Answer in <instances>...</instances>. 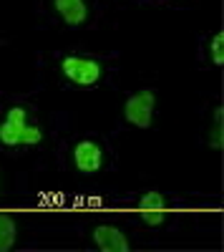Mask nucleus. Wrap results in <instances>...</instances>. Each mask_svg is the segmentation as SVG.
<instances>
[{
  "label": "nucleus",
  "instance_id": "obj_9",
  "mask_svg": "<svg viewBox=\"0 0 224 252\" xmlns=\"http://www.w3.org/2000/svg\"><path fill=\"white\" fill-rule=\"evenodd\" d=\"M209 56H212V63H214V66H222V63H224V33H222V31L212 38V43H209Z\"/></svg>",
  "mask_w": 224,
  "mask_h": 252
},
{
  "label": "nucleus",
  "instance_id": "obj_2",
  "mask_svg": "<svg viewBox=\"0 0 224 252\" xmlns=\"http://www.w3.org/2000/svg\"><path fill=\"white\" fill-rule=\"evenodd\" d=\"M154 106H156V96L149 89H141L136 94H131L126 98L124 106V119L131 126H139V129H149L151 119H154Z\"/></svg>",
  "mask_w": 224,
  "mask_h": 252
},
{
  "label": "nucleus",
  "instance_id": "obj_10",
  "mask_svg": "<svg viewBox=\"0 0 224 252\" xmlns=\"http://www.w3.org/2000/svg\"><path fill=\"white\" fill-rule=\"evenodd\" d=\"M43 141V131H40V126L35 124H26V129L23 134H20V144H26V146H35Z\"/></svg>",
  "mask_w": 224,
  "mask_h": 252
},
{
  "label": "nucleus",
  "instance_id": "obj_11",
  "mask_svg": "<svg viewBox=\"0 0 224 252\" xmlns=\"http://www.w3.org/2000/svg\"><path fill=\"white\" fill-rule=\"evenodd\" d=\"M222 106H217L214 111V131H209V144L214 149H222Z\"/></svg>",
  "mask_w": 224,
  "mask_h": 252
},
{
  "label": "nucleus",
  "instance_id": "obj_5",
  "mask_svg": "<svg viewBox=\"0 0 224 252\" xmlns=\"http://www.w3.org/2000/svg\"><path fill=\"white\" fill-rule=\"evenodd\" d=\"M139 212L149 227H159L167 222V199L159 192H146L139 199Z\"/></svg>",
  "mask_w": 224,
  "mask_h": 252
},
{
  "label": "nucleus",
  "instance_id": "obj_4",
  "mask_svg": "<svg viewBox=\"0 0 224 252\" xmlns=\"http://www.w3.org/2000/svg\"><path fill=\"white\" fill-rule=\"evenodd\" d=\"M28 124V116H26V109L20 106H13L8 114H5V121L0 124V144L3 146H18L20 144V134H23Z\"/></svg>",
  "mask_w": 224,
  "mask_h": 252
},
{
  "label": "nucleus",
  "instance_id": "obj_1",
  "mask_svg": "<svg viewBox=\"0 0 224 252\" xmlns=\"http://www.w3.org/2000/svg\"><path fill=\"white\" fill-rule=\"evenodd\" d=\"M60 71L73 86L81 89H91L101 81V63L91 56H66L60 61Z\"/></svg>",
  "mask_w": 224,
  "mask_h": 252
},
{
  "label": "nucleus",
  "instance_id": "obj_8",
  "mask_svg": "<svg viewBox=\"0 0 224 252\" xmlns=\"http://www.w3.org/2000/svg\"><path fill=\"white\" fill-rule=\"evenodd\" d=\"M15 245V220L0 212V252H8Z\"/></svg>",
  "mask_w": 224,
  "mask_h": 252
},
{
  "label": "nucleus",
  "instance_id": "obj_3",
  "mask_svg": "<svg viewBox=\"0 0 224 252\" xmlns=\"http://www.w3.org/2000/svg\"><path fill=\"white\" fill-rule=\"evenodd\" d=\"M73 164L78 172L84 174H93L101 169V164H104V152H101V146L91 139H84L73 146Z\"/></svg>",
  "mask_w": 224,
  "mask_h": 252
},
{
  "label": "nucleus",
  "instance_id": "obj_6",
  "mask_svg": "<svg viewBox=\"0 0 224 252\" xmlns=\"http://www.w3.org/2000/svg\"><path fill=\"white\" fill-rule=\"evenodd\" d=\"M93 242L98 250L104 252H126L129 250V240L121 229L111 227V224H98L93 229Z\"/></svg>",
  "mask_w": 224,
  "mask_h": 252
},
{
  "label": "nucleus",
  "instance_id": "obj_7",
  "mask_svg": "<svg viewBox=\"0 0 224 252\" xmlns=\"http://www.w3.org/2000/svg\"><path fill=\"white\" fill-rule=\"evenodd\" d=\"M53 8L60 18H63V23L71 26V28L84 26L86 18H88L86 0H53Z\"/></svg>",
  "mask_w": 224,
  "mask_h": 252
}]
</instances>
